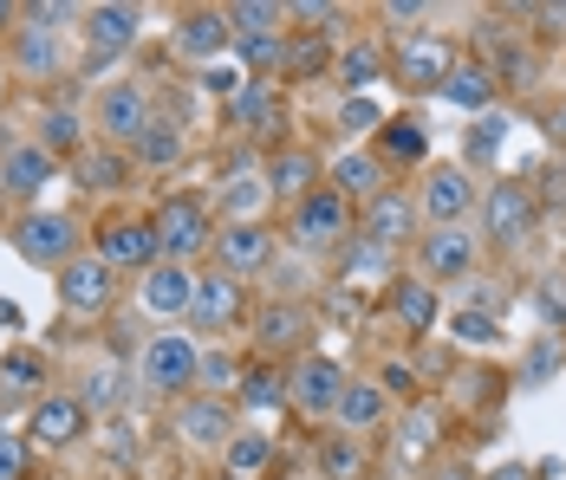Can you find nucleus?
Here are the masks:
<instances>
[{
  "instance_id": "44",
  "label": "nucleus",
  "mask_w": 566,
  "mask_h": 480,
  "mask_svg": "<svg viewBox=\"0 0 566 480\" xmlns=\"http://www.w3.org/2000/svg\"><path fill=\"white\" fill-rule=\"evenodd\" d=\"M534 306H541V319H547V324H560V319H566V292H560V279H547V286L534 292Z\"/></svg>"
},
{
  "instance_id": "36",
  "label": "nucleus",
  "mask_w": 566,
  "mask_h": 480,
  "mask_svg": "<svg viewBox=\"0 0 566 480\" xmlns=\"http://www.w3.org/2000/svg\"><path fill=\"white\" fill-rule=\"evenodd\" d=\"M137 150H144V162H150V169H170V162L182 157V137H176V124L150 117V130L137 137Z\"/></svg>"
},
{
  "instance_id": "28",
  "label": "nucleus",
  "mask_w": 566,
  "mask_h": 480,
  "mask_svg": "<svg viewBox=\"0 0 566 480\" xmlns=\"http://www.w3.org/2000/svg\"><path fill=\"white\" fill-rule=\"evenodd\" d=\"M489 98H495V78L482 65H455L443 78V105H455V110H482L489 117Z\"/></svg>"
},
{
  "instance_id": "12",
  "label": "nucleus",
  "mask_w": 566,
  "mask_h": 480,
  "mask_svg": "<svg viewBox=\"0 0 566 480\" xmlns=\"http://www.w3.org/2000/svg\"><path fill=\"white\" fill-rule=\"evenodd\" d=\"M137 299H144V312H157V319H176V312H189V299H196V279H189V267H170V260H157V267L144 273Z\"/></svg>"
},
{
  "instance_id": "49",
  "label": "nucleus",
  "mask_w": 566,
  "mask_h": 480,
  "mask_svg": "<svg viewBox=\"0 0 566 480\" xmlns=\"http://www.w3.org/2000/svg\"><path fill=\"white\" fill-rule=\"evenodd\" d=\"M554 364H560V344H554V338H541V344H534V358H527V376L541 383V376L554 371Z\"/></svg>"
},
{
  "instance_id": "20",
  "label": "nucleus",
  "mask_w": 566,
  "mask_h": 480,
  "mask_svg": "<svg viewBox=\"0 0 566 480\" xmlns=\"http://www.w3.org/2000/svg\"><path fill=\"white\" fill-rule=\"evenodd\" d=\"M455 65H450V46H443V40H417V46H403V53H397V78H403V85H417V92H423V85H437V92H443V78H450Z\"/></svg>"
},
{
  "instance_id": "15",
  "label": "nucleus",
  "mask_w": 566,
  "mask_h": 480,
  "mask_svg": "<svg viewBox=\"0 0 566 480\" xmlns=\"http://www.w3.org/2000/svg\"><path fill=\"white\" fill-rule=\"evenodd\" d=\"M410 227H417L410 195L385 189L378 202H365V241H371V247H403V241H410Z\"/></svg>"
},
{
  "instance_id": "32",
  "label": "nucleus",
  "mask_w": 566,
  "mask_h": 480,
  "mask_svg": "<svg viewBox=\"0 0 566 480\" xmlns=\"http://www.w3.org/2000/svg\"><path fill=\"white\" fill-rule=\"evenodd\" d=\"M40 383H46L40 358H7V364H0V403L13 409V403H27V396H33Z\"/></svg>"
},
{
  "instance_id": "30",
  "label": "nucleus",
  "mask_w": 566,
  "mask_h": 480,
  "mask_svg": "<svg viewBox=\"0 0 566 480\" xmlns=\"http://www.w3.org/2000/svg\"><path fill=\"white\" fill-rule=\"evenodd\" d=\"M254 338L274 344V351H281V344H300V338H306V312H300V306H268V312L254 319Z\"/></svg>"
},
{
  "instance_id": "37",
  "label": "nucleus",
  "mask_w": 566,
  "mask_h": 480,
  "mask_svg": "<svg viewBox=\"0 0 566 480\" xmlns=\"http://www.w3.org/2000/svg\"><path fill=\"white\" fill-rule=\"evenodd\" d=\"M40 150H46V157H78V117H72V110H46Z\"/></svg>"
},
{
  "instance_id": "4",
  "label": "nucleus",
  "mask_w": 566,
  "mask_h": 480,
  "mask_svg": "<svg viewBox=\"0 0 566 480\" xmlns=\"http://www.w3.org/2000/svg\"><path fill=\"white\" fill-rule=\"evenodd\" d=\"M196 376H202V358H196V344H189V338L164 331V338H150V344H144V383H150V390L176 396V390H189Z\"/></svg>"
},
{
  "instance_id": "55",
  "label": "nucleus",
  "mask_w": 566,
  "mask_h": 480,
  "mask_svg": "<svg viewBox=\"0 0 566 480\" xmlns=\"http://www.w3.org/2000/svg\"><path fill=\"white\" fill-rule=\"evenodd\" d=\"M437 480H475V474H469L462 461H450V468H437Z\"/></svg>"
},
{
  "instance_id": "51",
  "label": "nucleus",
  "mask_w": 566,
  "mask_h": 480,
  "mask_svg": "<svg viewBox=\"0 0 566 480\" xmlns=\"http://www.w3.org/2000/svg\"><path fill=\"white\" fill-rule=\"evenodd\" d=\"M202 85H209L216 98H234V92H241L248 78H241V72H228V65H216V72H202Z\"/></svg>"
},
{
  "instance_id": "27",
  "label": "nucleus",
  "mask_w": 566,
  "mask_h": 480,
  "mask_svg": "<svg viewBox=\"0 0 566 480\" xmlns=\"http://www.w3.org/2000/svg\"><path fill=\"white\" fill-rule=\"evenodd\" d=\"M176 46L189 58H216L228 46V13H189V20L176 26Z\"/></svg>"
},
{
  "instance_id": "53",
  "label": "nucleus",
  "mask_w": 566,
  "mask_h": 480,
  "mask_svg": "<svg viewBox=\"0 0 566 480\" xmlns=\"http://www.w3.org/2000/svg\"><path fill=\"white\" fill-rule=\"evenodd\" d=\"M385 13H391V20H417V13H423V0H391Z\"/></svg>"
},
{
  "instance_id": "21",
  "label": "nucleus",
  "mask_w": 566,
  "mask_h": 480,
  "mask_svg": "<svg viewBox=\"0 0 566 480\" xmlns=\"http://www.w3.org/2000/svg\"><path fill=\"white\" fill-rule=\"evenodd\" d=\"M319 474H326V480H365V474H371V448H365L358 435L333 428V435L319 441Z\"/></svg>"
},
{
  "instance_id": "6",
  "label": "nucleus",
  "mask_w": 566,
  "mask_h": 480,
  "mask_svg": "<svg viewBox=\"0 0 566 480\" xmlns=\"http://www.w3.org/2000/svg\"><path fill=\"white\" fill-rule=\"evenodd\" d=\"M286 396H293L300 416H333L339 396H345V371L333 364V358H306L300 371L286 376Z\"/></svg>"
},
{
  "instance_id": "33",
  "label": "nucleus",
  "mask_w": 566,
  "mask_h": 480,
  "mask_svg": "<svg viewBox=\"0 0 566 480\" xmlns=\"http://www.w3.org/2000/svg\"><path fill=\"white\" fill-rule=\"evenodd\" d=\"M228 117H234V124H281V105H274V92H268V85H254V78H248V85L228 98Z\"/></svg>"
},
{
  "instance_id": "34",
  "label": "nucleus",
  "mask_w": 566,
  "mask_h": 480,
  "mask_svg": "<svg viewBox=\"0 0 566 480\" xmlns=\"http://www.w3.org/2000/svg\"><path fill=\"white\" fill-rule=\"evenodd\" d=\"M274 20H286V7H274V0H241V7H228V26H241V40L274 33Z\"/></svg>"
},
{
  "instance_id": "3",
  "label": "nucleus",
  "mask_w": 566,
  "mask_h": 480,
  "mask_svg": "<svg viewBox=\"0 0 566 480\" xmlns=\"http://www.w3.org/2000/svg\"><path fill=\"white\" fill-rule=\"evenodd\" d=\"M527 227H534V195H527V182H495V189L482 195V234H489L495 247H521Z\"/></svg>"
},
{
  "instance_id": "40",
  "label": "nucleus",
  "mask_w": 566,
  "mask_h": 480,
  "mask_svg": "<svg viewBox=\"0 0 566 480\" xmlns=\"http://www.w3.org/2000/svg\"><path fill=\"white\" fill-rule=\"evenodd\" d=\"M502 137H509V117H495V110H489V117L469 130V162H489L495 150H502Z\"/></svg>"
},
{
  "instance_id": "43",
  "label": "nucleus",
  "mask_w": 566,
  "mask_h": 480,
  "mask_svg": "<svg viewBox=\"0 0 566 480\" xmlns=\"http://www.w3.org/2000/svg\"><path fill=\"white\" fill-rule=\"evenodd\" d=\"M20 474H27V441L0 435V480H20Z\"/></svg>"
},
{
  "instance_id": "13",
  "label": "nucleus",
  "mask_w": 566,
  "mask_h": 480,
  "mask_svg": "<svg viewBox=\"0 0 566 480\" xmlns=\"http://www.w3.org/2000/svg\"><path fill=\"white\" fill-rule=\"evenodd\" d=\"M234 312H241V279H234V273H209V279H196L189 319L202 324V331H222V324H234Z\"/></svg>"
},
{
  "instance_id": "19",
  "label": "nucleus",
  "mask_w": 566,
  "mask_h": 480,
  "mask_svg": "<svg viewBox=\"0 0 566 480\" xmlns=\"http://www.w3.org/2000/svg\"><path fill=\"white\" fill-rule=\"evenodd\" d=\"M72 182H78V189H92V195H112V189H124V182H130V162L117 157L112 143L78 150V157H72Z\"/></svg>"
},
{
  "instance_id": "54",
  "label": "nucleus",
  "mask_w": 566,
  "mask_h": 480,
  "mask_svg": "<svg viewBox=\"0 0 566 480\" xmlns=\"http://www.w3.org/2000/svg\"><path fill=\"white\" fill-rule=\"evenodd\" d=\"M202 376L209 383H228V358H202Z\"/></svg>"
},
{
  "instance_id": "7",
  "label": "nucleus",
  "mask_w": 566,
  "mask_h": 480,
  "mask_svg": "<svg viewBox=\"0 0 566 480\" xmlns=\"http://www.w3.org/2000/svg\"><path fill=\"white\" fill-rule=\"evenodd\" d=\"M150 130V98H144V85H112L105 98H98V137L105 143H137Z\"/></svg>"
},
{
  "instance_id": "31",
  "label": "nucleus",
  "mask_w": 566,
  "mask_h": 480,
  "mask_svg": "<svg viewBox=\"0 0 566 480\" xmlns=\"http://www.w3.org/2000/svg\"><path fill=\"white\" fill-rule=\"evenodd\" d=\"M391 312L410 324V331H430V324H437V292L417 286V279H403V286L391 292Z\"/></svg>"
},
{
  "instance_id": "39",
  "label": "nucleus",
  "mask_w": 566,
  "mask_h": 480,
  "mask_svg": "<svg viewBox=\"0 0 566 480\" xmlns=\"http://www.w3.org/2000/svg\"><path fill=\"white\" fill-rule=\"evenodd\" d=\"M339 72H345V85H352V92H365V85L385 72V58H378V46H352V53L339 58Z\"/></svg>"
},
{
  "instance_id": "8",
  "label": "nucleus",
  "mask_w": 566,
  "mask_h": 480,
  "mask_svg": "<svg viewBox=\"0 0 566 480\" xmlns=\"http://www.w3.org/2000/svg\"><path fill=\"white\" fill-rule=\"evenodd\" d=\"M475 209V182H469V169L450 162V169H430V182H423V214L437 221V227H462V214Z\"/></svg>"
},
{
  "instance_id": "38",
  "label": "nucleus",
  "mask_w": 566,
  "mask_h": 480,
  "mask_svg": "<svg viewBox=\"0 0 566 480\" xmlns=\"http://www.w3.org/2000/svg\"><path fill=\"white\" fill-rule=\"evenodd\" d=\"M20 65L27 72H53L59 65V40L46 26H20Z\"/></svg>"
},
{
  "instance_id": "29",
  "label": "nucleus",
  "mask_w": 566,
  "mask_h": 480,
  "mask_svg": "<svg viewBox=\"0 0 566 480\" xmlns=\"http://www.w3.org/2000/svg\"><path fill=\"white\" fill-rule=\"evenodd\" d=\"M333 189H339L345 202H352V195H358V202H378V195H385V175H378L371 157H339L333 162Z\"/></svg>"
},
{
  "instance_id": "17",
  "label": "nucleus",
  "mask_w": 566,
  "mask_h": 480,
  "mask_svg": "<svg viewBox=\"0 0 566 480\" xmlns=\"http://www.w3.org/2000/svg\"><path fill=\"white\" fill-rule=\"evenodd\" d=\"M423 267L437 273V279H462V273H475V241H469L462 227H437V234H423Z\"/></svg>"
},
{
  "instance_id": "5",
  "label": "nucleus",
  "mask_w": 566,
  "mask_h": 480,
  "mask_svg": "<svg viewBox=\"0 0 566 480\" xmlns=\"http://www.w3.org/2000/svg\"><path fill=\"white\" fill-rule=\"evenodd\" d=\"M345 234H352V209H345L339 189H313L300 214H293V241L300 247H339Z\"/></svg>"
},
{
  "instance_id": "57",
  "label": "nucleus",
  "mask_w": 566,
  "mask_h": 480,
  "mask_svg": "<svg viewBox=\"0 0 566 480\" xmlns=\"http://www.w3.org/2000/svg\"><path fill=\"white\" fill-rule=\"evenodd\" d=\"M7 13H13V7H7V0H0V26H7Z\"/></svg>"
},
{
  "instance_id": "9",
  "label": "nucleus",
  "mask_w": 566,
  "mask_h": 480,
  "mask_svg": "<svg viewBox=\"0 0 566 480\" xmlns=\"http://www.w3.org/2000/svg\"><path fill=\"white\" fill-rule=\"evenodd\" d=\"M98 260L105 267H157L164 260V247H157V227L150 221H117V227H105L98 234Z\"/></svg>"
},
{
  "instance_id": "56",
  "label": "nucleus",
  "mask_w": 566,
  "mask_h": 480,
  "mask_svg": "<svg viewBox=\"0 0 566 480\" xmlns=\"http://www.w3.org/2000/svg\"><path fill=\"white\" fill-rule=\"evenodd\" d=\"M489 480H534V474H527V468H514V461H509V468H495Z\"/></svg>"
},
{
  "instance_id": "10",
  "label": "nucleus",
  "mask_w": 566,
  "mask_h": 480,
  "mask_svg": "<svg viewBox=\"0 0 566 480\" xmlns=\"http://www.w3.org/2000/svg\"><path fill=\"white\" fill-rule=\"evenodd\" d=\"M59 299L72 312H105L112 306V267L98 254H78L72 267H59Z\"/></svg>"
},
{
  "instance_id": "41",
  "label": "nucleus",
  "mask_w": 566,
  "mask_h": 480,
  "mask_svg": "<svg viewBox=\"0 0 566 480\" xmlns=\"http://www.w3.org/2000/svg\"><path fill=\"white\" fill-rule=\"evenodd\" d=\"M241 403H248V409H274V403H281V376L274 371H248L241 376Z\"/></svg>"
},
{
  "instance_id": "25",
  "label": "nucleus",
  "mask_w": 566,
  "mask_h": 480,
  "mask_svg": "<svg viewBox=\"0 0 566 480\" xmlns=\"http://www.w3.org/2000/svg\"><path fill=\"white\" fill-rule=\"evenodd\" d=\"M222 461H228L234 480H254L268 461H274V435H268V428H234V441L222 448Z\"/></svg>"
},
{
  "instance_id": "24",
  "label": "nucleus",
  "mask_w": 566,
  "mask_h": 480,
  "mask_svg": "<svg viewBox=\"0 0 566 480\" xmlns=\"http://www.w3.org/2000/svg\"><path fill=\"white\" fill-rule=\"evenodd\" d=\"M339 428L345 435H365V428H378L385 423V390L378 383H345V396H339Z\"/></svg>"
},
{
  "instance_id": "23",
  "label": "nucleus",
  "mask_w": 566,
  "mask_h": 480,
  "mask_svg": "<svg viewBox=\"0 0 566 480\" xmlns=\"http://www.w3.org/2000/svg\"><path fill=\"white\" fill-rule=\"evenodd\" d=\"M268 169H234L228 175V189H222V209H228V227L234 221H261V209H268Z\"/></svg>"
},
{
  "instance_id": "18",
  "label": "nucleus",
  "mask_w": 566,
  "mask_h": 480,
  "mask_svg": "<svg viewBox=\"0 0 566 480\" xmlns=\"http://www.w3.org/2000/svg\"><path fill=\"white\" fill-rule=\"evenodd\" d=\"M85 40H92L98 58H117L137 40V7H92V13H85Z\"/></svg>"
},
{
  "instance_id": "48",
  "label": "nucleus",
  "mask_w": 566,
  "mask_h": 480,
  "mask_svg": "<svg viewBox=\"0 0 566 480\" xmlns=\"http://www.w3.org/2000/svg\"><path fill=\"white\" fill-rule=\"evenodd\" d=\"M286 72H319L326 65V46H293V53H281Z\"/></svg>"
},
{
  "instance_id": "26",
  "label": "nucleus",
  "mask_w": 566,
  "mask_h": 480,
  "mask_svg": "<svg viewBox=\"0 0 566 480\" xmlns=\"http://www.w3.org/2000/svg\"><path fill=\"white\" fill-rule=\"evenodd\" d=\"M313 182H319V162H313V150H281L274 157V169H268V189L274 195H313Z\"/></svg>"
},
{
  "instance_id": "42",
  "label": "nucleus",
  "mask_w": 566,
  "mask_h": 480,
  "mask_svg": "<svg viewBox=\"0 0 566 480\" xmlns=\"http://www.w3.org/2000/svg\"><path fill=\"white\" fill-rule=\"evenodd\" d=\"M450 331L462 338V344H495V338H502V324L489 319V312H455Z\"/></svg>"
},
{
  "instance_id": "14",
  "label": "nucleus",
  "mask_w": 566,
  "mask_h": 480,
  "mask_svg": "<svg viewBox=\"0 0 566 480\" xmlns=\"http://www.w3.org/2000/svg\"><path fill=\"white\" fill-rule=\"evenodd\" d=\"M176 435L196 441V448H228L234 441V416H228V403L202 396V403H182L176 409Z\"/></svg>"
},
{
  "instance_id": "46",
  "label": "nucleus",
  "mask_w": 566,
  "mask_h": 480,
  "mask_svg": "<svg viewBox=\"0 0 566 480\" xmlns=\"http://www.w3.org/2000/svg\"><path fill=\"white\" fill-rule=\"evenodd\" d=\"M378 124V105L371 98H352V105L339 110V130H371Z\"/></svg>"
},
{
  "instance_id": "50",
  "label": "nucleus",
  "mask_w": 566,
  "mask_h": 480,
  "mask_svg": "<svg viewBox=\"0 0 566 480\" xmlns=\"http://www.w3.org/2000/svg\"><path fill=\"white\" fill-rule=\"evenodd\" d=\"M403 455H417V448H430V416H403Z\"/></svg>"
},
{
  "instance_id": "52",
  "label": "nucleus",
  "mask_w": 566,
  "mask_h": 480,
  "mask_svg": "<svg viewBox=\"0 0 566 480\" xmlns=\"http://www.w3.org/2000/svg\"><path fill=\"white\" fill-rule=\"evenodd\" d=\"M286 13H293V20H333L339 7H326V0H300V7H286Z\"/></svg>"
},
{
  "instance_id": "45",
  "label": "nucleus",
  "mask_w": 566,
  "mask_h": 480,
  "mask_svg": "<svg viewBox=\"0 0 566 480\" xmlns=\"http://www.w3.org/2000/svg\"><path fill=\"white\" fill-rule=\"evenodd\" d=\"M112 396H117V371L85 376V403H92V409H112Z\"/></svg>"
},
{
  "instance_id": "2",
  "label": "nucleus",
  "mask_w": 566,
  "mask_h": 480,
  "mask_svg": "<svg viewBox=\"0 0 566 480\" xmlns=\"http://www.w3.org/2000/svg\"><path fill=\"white\" fill-rule=\"evenodd\" d=\"M157 247H164V260L182 267V260H196L202 254V241H209V209L196 202V195H170L164 209H157Z\"/></svg>"
},
{
  "instance_id": "11",
  "label": "nucleus",
  "mask_w": 566,
  "mask_h": 480,
  "mask_svg": "<svg viewBox=\"0 0 566 480\" xmlns=\"http://www.w3.org/2000/svg\"><path fill=\"white\" fill-rule=\"evenodd\" d=\"M216 254H222V273L248 279V273H261L274 260V234H268L261 221H234L228 234H216Z\"/></svg>"
},
{
  "instance_id": "35",
  "label": "nucleus",
  "mask_w": 566,
  "mask_h": 480,
  "mask_svg": "<svg viewBox=\"0 0 566 480\" xmlns=\"http://www.w3.org/2000/svg\"><path fill=\"white\" fill-rule=\"evenodd\" d=\"M423 150H430V137H423V124H417V117H397V124H385V157L423 162Z\"/></svg>"
},
{
  "instance_id": "22",
  "label": "nucleus",
  "mask_w": 566,
  "mask_h": 480,
  "mask_svg": "<svg viewBox=\"0 0 566 480\" xmlns=\"http://www.w3.org/2000/svg\"><path fill=\"white\" fill-rule=\"evenodd\" d=\"M53 169L59 162L46 157L40 143H20V150L7 157V169H0V189H7V195H40V189L53 182Z\"/></svg>"
},
{
  "instance_id": "47",
  "label": "nucleus",
  "mask_w": 566,
  "mask_h": 480,
  "mask_svg": "<svg viewBox=\"0 0 566 480\" xmlns=\"http://www.w3.org/2000/svg\"><path fill=\"white\" fill-rule=\"evenodd\" d=\"M241 58H248V65H274V58H281V40H274V33H261V40H241Z\"/></svg>"
},
{
  "instance_id": "1",
  "label": "nucleus",
  "mask_w": 566,
  "mask_h": 480,
  "mask_svg": "<svg viewBox=\"0 0 566 480\" xmlns=\"http://www.w3.org/2000/svg\"><path fill=\"white\" fill-rule=\"evenodd\" d=\"M13 247H20V260H33V267H72V260H78V227H72V214L33 209L13 227Z\"/></svg>"
},
{
  "instance_id": "16",
  "label": "nucleus",
  "mask_w": 566,
  "mask_h": 480,
  "mask_svg": "<svg viewBox=\"0 0 566 480\" xmlns=\"http://www.w3.org/2000/svg\"><path fill=\"white\" fill-rule=\"evenodd\" d=\"M27 428H33V441L65 448V441H78V428H85V403H72V396H40Z\"/></svg>"
}]
</instances>
